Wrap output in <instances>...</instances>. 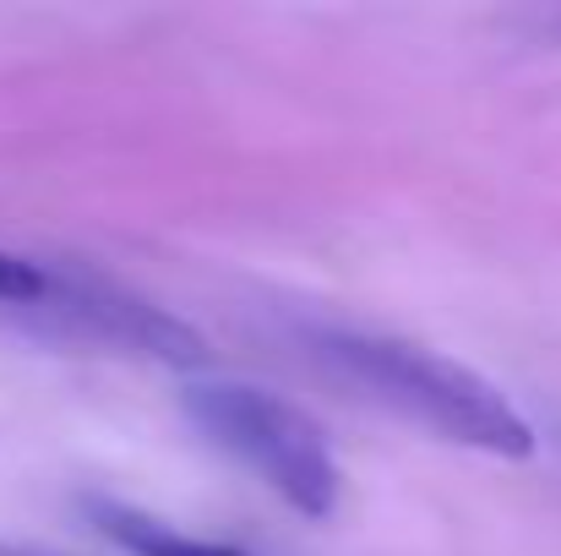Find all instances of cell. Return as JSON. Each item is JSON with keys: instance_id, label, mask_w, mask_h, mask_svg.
Returning <instances> with one entry per match:
<instances>
[{"instance_id": "1", "label": "cell", "mask_w": 561, "mask_h": 556, "mask_svg": "<svg viewBox=\"0 0 561 556\" xmlns=\"http://www.w3.org/2000/svg\"><path fill=\"white\" fill-rule=\"evenodd\" d=\"M311 350L339 382L360 387L371 404L453 447H474L491 458H535L540 447L524 409L491 376L442 350L387 339V333H350V328L311 333Z\"/></svg>"}, {"instance_id": "2", "label": "cell", "mask_w": 561, "mask_h": 556, "mask_svg": "<svg viewBox=\"0 0 561 556\" xmlns=\"http://www.w3.org/2000/svg\"><path fill=\"white\" fill-rule=\"evenodd\" d=\"M181 409L218 453H229L240 469H251L300 519L322 524L339 513V497H344L339 453H333L328 431L317 425V415L300 409L295 398L256 387V382L202 376V382L181 387Z\"/></svg>"}, {"instance_id": "3", "label": "cell", "mask_w": 561, "mask_h": 556, "mask_svg": "<svg viewBox=\"0 0 561 556\" xmlns=\"http://www.w3.org/2000/svg\"><path fill=\"white\" fill-rule=\"evenodd\" d=\"M33 317L49 333L93 344V350L159 361V366H175V371L207 366V339L191 322H181L175 311H164V306H153V300H142L131 290H121V284L77 273V268L71 273L49 268V290L33 306Z\"/></svg>"}, {"instance_id": "4", "label": "cell", "mask_w": 561, "mask_h": 556, "mask_svg": "<svg viewBox=\"0 0 561 556\" xmlns=\"http://www.w3.org/2000/svg\"><path fill=\"white\" fill-rule=\"evenodd\" d=\"M88 519L126 556H245L234 546H218V541H196L186 530H175V524L131 508V502H110V497H88Z\"/></svg>"}, {"instance_id": "5", "label": "cell", "mask_w": 561, "mask_h": 556, "mask_svg": "<svg viewBox=\"0 0 561 556\" xmlns=\"http://www.w3.org/2000/svg\"><path fill=\"white\" fill-rule=\"evenodd\" d=\"M49 290V268L22 257V251H0V306H16V311H33Z\"/></svg>"}, {"instance_id": "6", "label": "cell", "mask_w": 561, "mask_h": 556, "mask_svg": "<svg viewBox=\"0 0 561 556\" xmlns=\"http://www.w3.org/2000/svg\"><path fill=\"white\" fill-rule=\"evenodd\" d=\"M0 556H55V552H38V546H0Z\"/></svg>"}]
</instances>
